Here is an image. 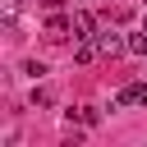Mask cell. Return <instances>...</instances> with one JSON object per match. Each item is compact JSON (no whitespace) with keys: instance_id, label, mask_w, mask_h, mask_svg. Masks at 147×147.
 <instances>
[{"instance_id":"cell-1","label":"cell","mask_w":147,"mask_h":147,"mask_svg":"<svg viewBox=\"0 0 147 147\" xmlns=\"http://www.w3.org/2000/svg\"><path fill=\"white\" fill-rule=\"evenodd\" d=\"M92 41H96V51H101V55H110V60H115L119 51H129V41H119V32H96Z\"/></svg>"},{"instance_id":"cell-2","label":"cell","mask_w":147,"mask_h":147,"mask_svg":"<svg viewBox=\"0 0 147 147\" xmlns=\"http://www.w3.org/2000/svg\"><path fill=\"white\" fill-rule=\"evenodd\" d=\"M115 101H119V106H147V83H129V87H119Z\"/></svg>"},{"instance_id":"cell-3","label":"cell","mask_w":147,"mask_h":147,"mask_svg":"<svg viewBox=\"0 0 147 147\" xmlns=\"http://www.w3.org/2000/svg\"><path fill=\"white\" fill-rule=\"evenodd\" d=\"M92 32H96V18H92L87 9H83V14H74V37H78V41H87Z\"/></svg>"},{"instance_id":"cell-4","label":"cell","mask_w":147,"mask_h":147,"mask_svg":"<svg viewBox=\"0 0 147 147\" xmlns=\"http://www.w3.org/2000/svg\"><path fill=\"white\" fill-rule=\"evenodd\" d=\"M96 55H101V51H96V41H92V37H87V41H78V51H74V60H78V64H92Z\"/></svg>"},{"instance_id":"cell-5","label":"cell","mask_w":147,"mask_h":147,"mask_svg":"<svg viewBox=\"0 0 147 147\" xmlns=\"http://www.w3.org/2000/svg\"><path fill=\"white\" fill-rule=\"evenodd\" d=\"M46 28H51L55 37H64V32H74V23H69L64 14H51V18H46Z\"/></svg>"},{"instance_id":"cell-6","label":"cell","mask_w":147,"mask_h":147,"mask_svg":"<svg viewBox=\"0 0 147 147\" xmlns=\"http://www.w3.org/2000/svg\"><path fill=\"white\" fill-rule=\"evenodd\" d=\"M74 119H78V124H87V129H96V124H101V115H96L92 106H78V110H74Z\"/></svg>"},{"instance_id":"cell-7","label":"cell","mask_w":147,"mask_h":147,"mask_svg":"<svg viewBox=\"0 0 147 147\" xmlns=\"http://www.w3.org/2000/svg\"><path fill=\"white\" fill-rule=\"evenodd\" d=\"M129 51H133V55H147V32H133V37H129Z\"/></svg>"},{"instance_id":"cell-8","label":"cell","mask_w":147,"mask_h":147,"mask_svg":"<svg viewBox=\"0 0 147 147\" xmlns=\"http://www.w3.org/2000/svg\"><path fill=\"white\" fill-rule=\"evenodd\" d=\"M23 74H28V78H41V74H46V64H41V60H28V64H23Z\"/></svg>"},{"instance_id":"cell-9","label":"cell","mask_w":147,"mask_h":147,"mask_svg":"<svg viewBox=\"0 0 147 147\" xmlns=\"http://www.w3.org/2000/svg\"><path fill=\"white\" fill-rule=\"evenodd\" d=\"M9 5H28V0H9Z\"/></svg>"},{"instance_id":"cell-10","label":"cell","mask_w":147,"mask_h":147,"mask_svg":"<svg viewBox=\"0 0 147 147\" xmlns=\"http://www.w3.org/2000/svg\"><path fill=\"white\" fill-rule=\"evenodd\" d=\"M142 28H147V18H142Z\"/></svg>"}]
</instances>
